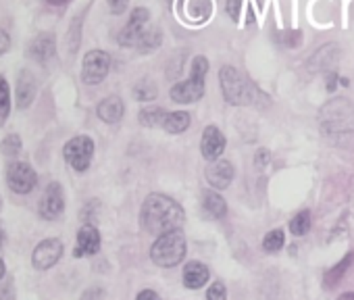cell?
Returning a JSON list of instances; mask_svg holds the SVG:
<instances>
[{"mask_svg":"<svg viewBox=\"0 0 354 300\" xmlns=\"http://www.w3.org/2000/svg\"><path fill=\"white\" fill-rule=\"evenodd\" d=\"M140 223L148 234L162 236L182 229L186 223V213L180 203L165 194H148L140 211Z\"/></svg>","mask_w":354,"mask_h":300,"instance_id":"6da1fadb","label":"cell"},{"mask_svg":"<svg viewBox=\"0 0 354 300\" xmlns=\"http://www.w3.org/2000/svg\"><path fill=\"white\" fill-rule=\"evenodd\" d=\"M219 79H221V90H223V96L230 104H265L269 98L246 77L242 75L238 69L234 67H223L221 73H219Z\"/></svg>","mask_w":354,"mask_h":300,"instance_id":"7a4b0ae2","label":"cell"},{"mask_svg":"<svg viewBox=\"0 0 354 300\" xmlns=\"http://www.w3.org/2000/svg\"><path fill=\"white\" fill-rule=\"evenodd\" d=\"M186 252H188L186 236L182 234V229H177V232H169L156 238V242L150 248V259L154 265L169 269V267L180 265Z\"/></svg>","mask_w":354,"mask_h":300,"instance_id":"3957f363","label":"cell"},{"mask_svg":"<svg viewBox=\"0 0 354 300\" xmlns=\"http://www.w3.org/2000/svg\"><path fill=\"white\" fill-rule=\"evenodd\" d=\"M209 71L207 57H196L192 61V71L186 82H180L171 88V98L180 104H192L203 98L205 94V77Z\"/></svg>","mask_w":354,"mask_h":300,"instance_id":"277c9868","label":"cell"},{"mask_svg":"<svg viewBox=\"0 0 354 300\" xmlns=\"http://www.w3.org/2000/svg\"><path fill=\"white\" fill-rule=\"evenodd\" d=\"M63 155H65V161L71 165V169L84 174L90 167L92 157H94V140L88 135H75L63 146Z\"/></svg>","mask_w":354,"mask_h":300,"instance_id":"5b68a950","label":"cell"},{"mask_svg":"<svg viewBox=\"0 0 354 300\" xmlns=\"http://www.w3.org/2000/svg\"><path fill=\"white\" fill-rule=\"evenodd\" d=\"M7 184L15 194L26 196L36 188L38 176H36V171H34V167L30 163L15 161V163H9V167H7Z\"/></svg>","mask_w":354,"mask_h":300,"instance_id":"8992f818","label":"cell"},{"mask_svg":"<svg viewBox=\"0 0 354 300\" xmlns=\"http://www.w3.org/2000/svg\"><path fill=\"white\" fill-rule=\"evenodd\" d=\"M111 71V57L104 50H90L84 57V65H82V79L88 86H96L100 84Z\"/></svg>","mask_w":354,"mask_h":300,"instance_id":"52a82bcc","label":"cell"},{"mask_svg":"<svg viewBox=\"0 0 354 300\" xmlns=\"http://www.w3.org/2000/svg\"><path fill=\"white\" fill-rule=\"evenodd\" d=\"M38 211H40V217L48 219V221H55V219H59L63 215V211H65V192H63V186L59 182L48 184L46 192L40 198Z\"/></svg>","mask_w":354,"mask_h":300,"instance_id":"ba28073f","label":"cell"},{"mask_svg":"<svg viewBox=\"0 0 354 300\" xmlns=\"http://www.w3.org/2000/svg\"><path fill=\"white\" fill-rule=\"evenodd\" d=\"M61 256H63V242L59 238H46L34 248L32 263L36 269L46 271V269L55 267L61 261Z\"/></svg>","mask_w":354,"mask_h":300,"instance_id":"9c48e42d","label":"cell"},{"mask_svg":"<svg viewBox=\"0 0 354 300\" xmlns=\"http://www.w3.org/2000/svg\"><path fill=\"white\" fill-rule=\"evenodd\" d=\"M225 135L219 127L215 125H209L203 133V140H201V150H203V157L211 163L219 161V157L223 155V150H225Z\"/></svg>","mask_w":354,"mask_h":300,"instance_id":"30bf717a","label":"cell"},{"mask_svg":"<svg viewBox=\"0 0 354 300\" xmlns=\"http://www.w3.org/2000/svg\"><path fill=\"white\" fill-rule=\"evenodd\" d=\"M148 11L146 9H136L129 17V24L119 32V44L121 46H136L140 36L144 34V26L148 24Z\"/></svg>","mask_w":354,"mask_h":300,"instance_id":"8fae6325","label":"cell"},{"mask_svg":"<svg viewBox=\"0 0 354 300\" xmlns=\"http://www.w3.org/2000/svg\"><path fill=\"white\" fill-rule=\"evenodd\" d=\"M100 250V232L96 225L86 223L80 232H77V242H75V250L73 256L82 259V256H92Z\"/></svg>","mask_w":354,"mask_h":300,"instance_id":"7c38bea8","label":"cell"},{"mask_svg":"<svg viewBox=\"0 0 354 300\" xmlns=\"http://www.w3.org/2000/svg\"><path fill=\"white\" fill-rule=\"evenodd\" d=\"M36 90H38V86H36L34 73L28 71V69H24L19 73V77H17V88H15V100H17V109L19 111H26L34 102Z\"/></svg>","mask_w":354,"mask_h":300,"instance_id":"4fadbf2b","label":"cell"},{"mask_svg":"<svg viewBox=\"0 0 354 300\" xmlns=\"http://www.w3.org/2000/svg\"><path fill=\"white\" fill-rule=\"evenodd\" d=\"M28 55H30L34 61H38V63L46 65V63L57 55V42H55V36H53V34H40L38 38H34V40H32V44L28 46Z\"/></svg>","mask_w":354,"mask_h":300,"instance_id":"5bb4252c","label":"cell"},{"mask_svg":"<svg viewBox=\"0 0 354 300\" xmlns=\"http://www.w3.org/2000/svg\"><path fill=\"white\" fill-rule=\"evenodd\" d=\"M234 180V167L230 161H215L207 167V182L215 190H225Z\"/></svg>","mask_w":354,"mask_h":300,"instance_id":"9a60e30c","label":"cell"},{"mask_svg":"<svg viewBox=\"0 0 354 300\" xmlns=\"http://www.w3.org/2000/svg\"><path fill=\"white\" fill-rule=\"evenodd\" d=\"M211 277V271L205 263H198V261H190L186 267H184V285L190 288V290H198L203 288Z\"/></svg>","mask_w":354,"mask_h":300,"instance_id":"2e32d148","label":"cell"},{"mask_svg":"<svg viewBox=\"0 0 354 300\" xmlns=\"http://www.w3.org/2000/svg\"><path fill=\"white\" fill-rule=\"evenodd\" d=\"M96 113L104 123H119L125 113V104L119 96H109L98 104Z\"/></svg>","mask_w":354,"mask_h":300,"instance_id":"e0dca14e","label":"cell"},{"mask_svg":"<svg viewBox=\"0 0 354 300\" xmlns=\"http://www.w3.org/2000/svg\"><path fill=\"white\" fill-rule=\"evenodd\" d=\"M203 209L211 219H221L227 213V205H225L223 196L219 192H215V190L203 192Z\"/></svg>","mask_w":354,"mask_h":300,"instance_id":"ac0fdd59","label":"cell"},{"mask_svg":"<svg viewBox=\"0 0 354 300\" xmlns=\"http://www.w3.org/2000/svg\"><path fill=\"white\" fill-rule=\"evenodd\" d=\"M184 9H186V15L190 21L194 24H201V21H207L213 13V5L211 0H186L184 3Z\"/></svg>","mask_w":354,"mask_h":300,"instance_id":"d6986e66","label":"cell"},{"mask_svg":"<svg viewBox=\"0 0 354 300\" xmlns=\"http://www.w3.org/2000/svg\"><path fill=\"white\" fill-rule=\"evenodd\" d=\"M167 133H182L190 127V115L184 111H177V113H169L165 123H162Z\"/></svg>","mask_w":354,"mask_h":300,"instance_id":"ffe728a7","label":"cell"},{"mask_svg":"<svg viewBox=\"0 0 354 300\" xmlns=\"http://www.w3.org/2000/svg\"><path fill=\"white\" fill-rule=\"evenodd\" d=\"M165 119H167V113H165L160 106H156V104L144 106V109L140 111V123H142L144 127H156V125H162V123H165Z\"/></svg>","mask_w":354,"mask_h":300,"instance_id":"44dd1931","label":"cell"},{"mask_svg":"<svg viewBox=\"0 0 354 300\" xmlns=\"http://www.w3.org/2000/svg\"><path fill=\"white\" fill-rule=\"evenodd\" d=\"M160 30H144V34L140 36V40H138V48H140V53H152V50H156L158 46H160Z\"/></svg>","mask_w":354,"mask_h":300,"instance_id":"7402d4cb","label":"cell"},{"mask_svg":"<svg viewBox=\"0 0 354 300\" xmlns=\"http://www.w3.org/2000/svg\"><path fill=\"white\" fill-rule=\"evenodd\" d=\"M313 219H310V211H300L296 217H292L290 221V232L294 236H306L310 232Z\"/></svg>","mask_w":354,"mask_h":300,"instance_id":"603a6c76","label":"cell"},{"mask_svg":"<svg viewBox=\"0 0 354 300\" xmlns=\"http://www.w3.org/2000/svg\"><path fill=\"white\" fill-rule=\"evenodd\" d=\"M9 115H11V90L7 79L0 75V125H5Z\"/></svg>","mask_w":354,"mask_h":300,"instance_id":"cb8c5ba5","label":"cell"},{"mask_svg":"<svg viewBox=\"0 0 354 300\" xmlns=\"http://www.w3.org/2000/svg\"><path fill=\"white\" fill-rule=\"evenodd\" d=\"M283 244H286V234L281 232V229H273V232H269L265 238H263V250L265 252H279L281 248H283Z\"/></svg>","mask_w":354,"mask_h":300,"instance_id":"d4e9b609","label":"cell"},{"mask_svg":"<svg viewBox=\"0 0 354 300\" xmlns=\"http://www.w3.org/2000/svg\"><path fill=\"white\" fill-rule=\"evenodd\" d=\"M352 259H354V254H348V256H344L333 269H329L327 273H325V285L327 288H331V285H335L337 281H339V277L348 271V265L352 263Z\"/></svg>","mask_w":354,"mask_h":300,"instance_id":"484cf974","label":"cell"},{"mask_svg":"<svg viewBox=\"0 0 354 300\" xmlns=\"http://www.w3.org/2000/svg\"><path fill=\"white\" fill-rule=\"evenodd\" d=\"M0 150H3V155L7 159H15L21 153V138H19V133H9L3 140V144H0Z\"/></svg>","mask_w":354,"mask_h":300,"instance_id":"4316f807","label":"cell"},{"mask_svg":"<svg viewBox=\"0 0 354 300\" xmlns=\"http://www.w3.org/2000/svg\"><path fill=\"white\" fill-rule=\"evenodd\" d=\"M133 96L138 100H154L156 98V86L150 84V82H140L133 88Z\"/></svg>","mask_w":354,"mask_h":300,"instance_id":"83f0119b","label":"cell"},{"mask_svg":"<svg viewBox=\"0 0 354 300\" xmlns=\"http://www.w3.org/2000/svg\"><path fill=\"white\" fill-rule=\"evenodd\" d=\"M207 300H227V290L221 281H215L209 292H207Z\"/></svg>","mask_w":354,"mask_h":300,"instance_id":"f1b7e54d","label":"cell"},{"mask_svg":"<svg viewBox=\"0 0 354 300\" xmlns=\"http://www.w3.org/2000/svg\"><path fill=\"white\" fill-rule=\"evenodd\" d=\"M80 300H104V290L102 288H88Z\"/></svg>","mask_w":354,"mask_h":300,"instance_id":"f546056e","label":"cell"},{"mask_svg":"<svg viewBox=\"0 0 354 300\" xmlns=\"http://www.w3.org/2000/svg\"><path fill=\"white\" fill-rule=\"evenodd\" d=\"M300 40H302V34H300V32H286V34L281 36V42H283L286 46H298Z\"/></svg>","mask_w":354,"mask_h":300,"instance_id":"4dcf8cb0","label":"cell"},{"mask_svg":"<svg viewBox=\"0 0 354 300\" xmlns=\"http://www.w3.org/2000/svg\"><path fill=\"white\" fill-rule=\"evenodd\" d=\"M240 11H242V0H227V13L234 21L240 17Z\"/></svg>","mask_w":354,"mask_h":300,"instance_id":"1f68e13d","label":"cell"},{"mask_svg":"<svg viewBox=\"0 0 354 300\" xmlns=\"http://www.w3.org/2000/svg\"><path fill=\"white\" fill-rule=\"evenodd\" d=\"M129 5V0H109V9L115 13V15H121Z\"/></svg>","mask_w":354,"mask_h":300,"instance_id":"d6a6232c","label":"cell"},{"mask_svg":"<svg viewBox=\"0 0 354 300\" xmlns=\"http://www.w3.org/2000/svg\"><path fill=\"white\" fill-rule=\"evenodd\" d=\"M9 48H11V36L5 30H0V57H3Z\"/></svg>","mask_w":354,"mask_h":300,"instance_id":"836d02e7","label":"cell"},{"mask_svg":"<svg viewBox=\"0 0 354 300\" xmlns=\"http://www.w3.org/2000/svg\"><path fill=\"white\" fill-rule=\"evenodd\" d=\"M136 300H160V296H158L154 290H142V292L136 296Z\"/></svg>","mask_w":354,"mask_h":300,"instance_id":"e575fe53","label":"cell"},{"mask_svg":"<svg viewBox=\"0 0 354 300\" xmlns=\"http://www.w3.org/2000/svg\"><path fill=\"white\" fill-rule=\"evenodd\" d=\"M0 300H13V288L5 285L3 290H0Z\"/></svg>","mask_w":354,"mask_h":300,"instance_id":"d590c367","label":"cell"},{"mask_svg":"<svg viewBox=\"0 0 354 300\" xmlns=\"http://www.w3.org/2000/svg\"><path fill=\"white\" fill-rule=\"evenodd\" d=\"M337 300H354V292H346V294H342Z\"/></svg>","mask_w":354,"mask_h":300,"instance_id":"8d00e7d4","label":"cell"},{"mask_svg":"<svg viewBox=\"0 0 354 300\" xmlns=\"http://www.w3.org/2000/svg\"><path fill=\"white\" fill-rule=\"evenodd\" d=\"M5 273H7V267H5V261H3V259H0V279H3V277H5Z\"/></svg>","mask_w":354,"mask_h":300,"instance_id":"74e56055","label":"cell"},{"mask_svg":"<svg viewBox=\"0 0 354 300\" xmlns=\"http://www.w3.org/2000/svg\"><path fill=\"white\" fill-rule=\"evenodd\" d=\"M5 246V232H3V227H0V248Z\"/></svg>","mask_w":354,"mask_h":300,"instance_id":"f35d334b","label":"cell"},{"mask_svg":"<svg viewBox=\"0 0 354 300\" xmlns=\"http://www.w3.org/2000/svg\"><path fill=\"white\" fill-rule=\"evenodd\" d=\"M46 3H50V5H65L67 0H46Z\"/></svg>","mask_w":354,"mask_h":300,"instance_id":"ab89813d","label":"cell"},{"mask_svg":"<svg viewBox=\"0 0 354 300\" xmlns=\"http://www.w3.org/2000/svg\"><path fill=\"white\" fill-rule=\"evenodd\" d=\"M0 211H3V196H0Z\"/></svg>","mask_w":354,"mask_h":300,"instance_id":"60d3db41","label":"cell"}]
</instances>
